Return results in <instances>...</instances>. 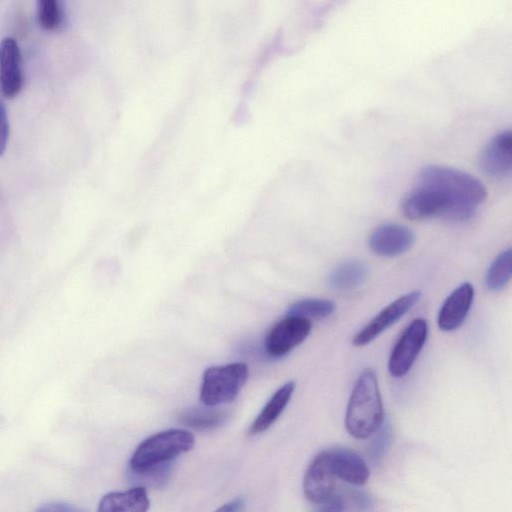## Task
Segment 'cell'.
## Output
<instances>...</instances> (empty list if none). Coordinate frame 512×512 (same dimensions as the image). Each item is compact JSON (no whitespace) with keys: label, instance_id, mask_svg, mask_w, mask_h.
Listing matches in <instances>:
<instances>
[{"label":"cell","instance_id":"1","mask_svg":"<svg viewBox=\"0 0 512 512\" xmlns=\"http://www.w3.org/2000/svg\"><path fill=\"white\" fill-rule=\"evenodd\" d=\"M384 421V408L375 372L364 369L352 388L345 413V428L354 438L366 439Z\"/></svg>","mask_w":512,"mask_h":512},{"label":"cell","instance_id":"2","mask_svg":"<svg viewBox=\"0 0 512 512\" xmlns=\"http://www.w3.org/2000/svg\"><path fill=\"white\" fill-rule=\"evenodd\" d=\"M476 208L477 205L468 201L419 185L402 205L404 215L411 220L441 218L451 222H464L473 218Z\"/></svg>","mask_w":512,"mask_h":512},{"label":"cell","instance_id":"3","mask_svg":"<svg viewBox=\"0 0 512 512\" xmlns=\"http://www.w3.org/2000/svg\"><path fill=\"white\" fill-rule=\"evenodd\" d=\"M192 433L182 429H169L145 439L134 451L129 468L141 470L174 460L194 446Z\"/></svg>","mask_w":512,"mask_h":512},{"label":"cell","instance_id":"4","mask_svg":"<svg viewBox=\"0 0 512 512\" xmlns=\"http://www.w3.org/2000/svg\"><path fill=\"white\" fill-rule=\"evenodd\" d=\"M417 185L438 189L453 197L478 205L487 197L485 186L476 177L446 166L430 165L422 168Z\"/></svg>","mask_w":512,"mask_h":512},{"label":"cell","instance_id":"5","mask_svg":"<svg viewBox=\"0 0 512 512\" xmlns=\"http://www.w3.org/2000/svg\"><path fill=\"white\" fill-rule=\"evenodd\" d=\"M248 365L242 362L209 367L203 373L200 400L206 406L232 402L248 380Z\"/></svg>","mask_w":512,"mask_h":512},{"label":"cell","instance_id":"6","mask_svg":"<svg viewBox=\"0 0 512 512\" xmlns=\"http://www.w3.org/2000/svg\"><path fill=\"white\" fill-rule=\"evenodd\" d=\"M428 336L425 319L415 318L404 329L388 360V371L394 378H401L408 373L422 350Z\"/></svg>","mask_w":512,"mask_h":512},{"label":"cell","instance_id":"7","mask_svg":"<svg viewBox=\"0 0 512 512\" xmlns=\"http://www.w3.org/2000/svg\"><path fill=\"white\" fill-rule=\"evenodd\" d=\"M309 319L287 315L277 322L265 337L266 352L273 357H282L301 344L310 334Z\"/></svg>","mask_w":512,"mask_h":512},{"label":"cell","instance_id":"8","mask_svg":"<svg viewBox=\"0 0 512 512\" xmlns=\"http://www.w3.org/2000/svg\"><path fill=\"white\" fill-rule=\"evenodd\" d=\"M420 297L421 292L415 290L395 299L354 335L352 344L361 347L372 342L383 331L402 318L419 301Z\"/></svg>","mask_w":512,"mask_h":512},{"label":"cell","instance_id":"9","mask_svg":"<svg viewBox=\"0 0 512 512\" xmlns=\"http://www.w3.org/2000/svg\"><path fill=\"white\" fill-rule=\"evenodd\" d=\"M335 475L332 471L328 451L316 454L309 464L304 479L303 492L308 501L320 505L335 493Z\"/></svg>","mask_w":512,"mask_h":512},{"label":"cell","instance_id":"10","mask_svg":"<svg viewBox=\"0 0 512 512\" xmlns=\"http://www.w3.org/2000/svg\"><path fill=\"white\" fill-rule=\"evenodd\" d=\"M415 241L414 233L406 226L396 223L382 224L369 236V247L382 257H394L408 251Z\"/></svg>","mask_w":512,"mask_h":512},{"label":"cell","instance_id":"11","mask_svg":"<svg viewBox=\"0 0 512 512\" xmlns=\"http://www.w3.org/2000/svg\"><path fill=\"white\" fill-rule=\"evenodd\" d=\"M479 165L484 174L501 179L512 169V135L509 130L495 135L480 154Z\"/></svg>","mask_w":512,"mask_h":512},{"label":"cell","instance_id":"12","mask_svg":"<svg viewBox=\"0 0 512 512\" xmlns=\"http://www.w3.org/2000/svg\"><path fill=\"white\" fill-rule=\"evenodd\" d=\"M23 85L22 55L17 41L5 37L0 42V88L6 98L18 95Z\"/></svg>","mask_w":512,"mask_h":512},{"label":"cell","instance_id":"13","mask_svg":"<svg viewBox=\"0 0 512 512\" xmlns=\"http://www.w3.org/2000/svg\"><path fill=\"white\" fill-rule=\"evenodd\" d=\"M474 299L473 286L465 282L454 289L443 302L437 316L440 330L450 332L465 321Z\"/></svg>","mask_w":512,"mask_h":512},{"label":"cell","instance_id":"14","mask_svg":"<svg viewBox=\"0 0 512 512\" xmlns=\"http://www.w3.org/2000/svg\"><path fill=\"white\" fill-rule=\"evenodd\" d=\"M327 451L332 471L336 477L355 486H363L367 483L370 472L361 456L344 447H335Z\"/></svg>","mask_w":512,"mask_h":512},{"label":"cell","instance_id":"15","mask_svg":"<svg viewBox=\"0 0 512 512\" xmlns=\"http://www.w3.org/2000/svg\"><path fill=\"white\" fill-rule=\"evenodd\" d=\"M150 505L145 487L136 486L124 492H110L102 497L98 511L144 512Z\"/></svg>","mask_w":512,"mask_h":512},{"label":"cell","instance_id":"16","mask_svg":"<svg viewBox=\"0 0 512 512\" xmlns=\"http://www.w3.org/2000/svg\"><path fill=\"white\" fill-rule=\"evenodd\" d=\"M296 387L295 381L291 380L283 384L270 398L255 420L252 422L249 433L256 435L266 431L279 418L281 413L290 401Z\"/></svg>","mask_w":512,"mask_h":512},{"label":"cell","instance_id":"17","mask_svg":"<svg viewBox=\"0 0 512 512\" xmlns=\"http://www.w3.org/2000/svg\"><path fill=\"white\" fill-rule=\"evenodd\" d=\"M367 277L368 268L362 261L347 260L331 271L328 284L334 290L349 291L362 285Z\"/></svg>","mask_w":512,"mask_h":512},{"label":"cell","instance_id":"18","mask_svg":"<svg viewBox=\"0 0 512 512\" xmlns=\"http://www.w3.org/2000/svg\"><path fill=\"white\" fill-rule=\"evenodd\" d=\"M228 419V413L222 409L193 407L179 414V422L195 430H213L222 426Z\"/></svg>","mask_w":512,"mask_h":512},{"label":"cell","instance_id":"19","mask_svg":"<svg viewBox=\"0 0 512 512\" xmlns=\"http://www.w3.org/2000/svg\"><path fill=\"white\" fill-rule=\"evenodd\" d=\"M512 274V253L511 249L501 252L489 266L485 284L487 289L498 291L504 288L510 281Z\"/></svg>","mask_w":512,"mask_h":512},{"label":"cell","instance_id":"20","mask_svg":"<svg viewBox=\"0 0 512 512\" xmlns=\"http://www.w3.org/2000/svg\"><path fill=\"white\" fill-rule=\"evenodd\" d=\"M335 310V303L329 299L308 298L294 302L287 310V315L306 319H323Z\"/></svg>","mask_w":512,"mask_h":512},{"label":"cell","instance_id":"21","mask_svg":"<svg viewBox=\"0 0 512 512\" xmlns=\"http://www.w3.org/2000/svg\"><path fill=\"white\" fill-rule=\"evenodd\" d=\"M172 471V463L165 462L141 470L128 468L127 475L133 484L142 487H162L168 481Z\"/></svg>","mask_w":512,"mask_h":512},{"label":"cell","instance_id":"22","mask_svg":"<svg viewBox=\"0 0 512 512\" xmlns=\"http://www.w3.org/2000/svg\"><path fill=\"white\" fill-rule=\"evenodd\" d=\"M37 20L41 28L46 31L58 29L62 23L59 0H37Z\"/></svg>","mask_w":512,"mask_h":512},{"label":"cell","instance_id":"23","mask_svg":"<svg viewBox=\"0 0 512 512\" xmlns=\"http://www.w3.org/2000/svg\"><path fill=\"white\" fill-rule=\"evenodd\" d=\"M376 433L369 447V455L373 463H379L383 459L392 438L389 423H382Z\"/></svg>","mask_w":512,"mask_h":512},{"label":"cell","instance_id":"24","mask_svg":"<svg viewBox=\"0 0 512 512\" xmlns=\"http://www.w3.org/2000/svg\"><path fill=\"white\" fill-rule=\"evenodd\" d=\"M9 138V121L7 111L0 100V156H2L6 150Z\"/></svg>","mask_w":512,"mask_h":512},{"label":"cell","instance_id":"25","mask_svg":"<svg viewBox=\"0 0 512 512\" xmlns=\"http://www.w3.org/2000/svg\"><path fill=\"white\" fill-rule=\"evenodd\" d=\"M77 509L70 506L67 503H60V502H52L44 504L43 506L39 507L38 511H53V512H70V511H76Z\"/></svg>","mask_w":512,"mask_h":512},{"label":"cell","instance_id":"26","mask_svg":"<svg viewBox=\"0 0 512 512\" xmlns=\"http://www.w3.org/2000/svg\"><path fill=\"white\" fill-rule=\"evenodd\" d=\"M245 500L242 497H237L230 502L219 507L217 511L236 512L243 509Z\"/></svg>","mask_w":512,"mask_h":512}]
</instances>
